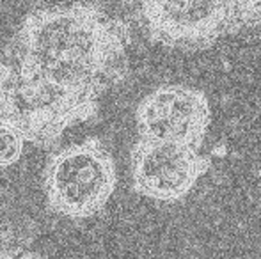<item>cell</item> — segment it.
<instances>
[{"instance_id": "2", "label": "cell", "mask_w": 261, "mask_h": 259, "mask_svg": "<svg viewBox=\"0 0 261 259\" xmlns=\"http://www.w3.org/2000/svg\"><path fill=\"white\" fill-rule=\"evenodd\" d=\"M98 101L48 82L13 57H0V123L25 142L52 148L68 128L91 119Z\"/></svg>"}, {"instance_id": "4", "label": "cell", "mask_w": 261, "mask_h": 259, "mask_svg": "<svg viewBox=\"0 0 261 259\" xmlns=\"http://www.w3.org/2000/svg\"><path fill=\"white\" fill-rule=\"evenodd\" d=\"M141 16L153 41L171 48L201 50L217 39L252 25L247 2L149 0Z\"/></svg>"}, {"instance_id": "7", "label": "cell", "mask_w": 261, "mask_h": 259, "mask_svg": "<svg viewBox=\"0 0 261 259\" xmlns=\"http://www.w3.org/2000/svg\"><path fill=\"white\" fill-rule=\"evenodd\" d=\"M0 259H45L38 252L27 249L20 235H14L13 227L0 225Z\"/></svg>"}, {"instance_id": "5", "label": "cell", "mask_w": 261, "mask_h": 259, "mask_svg": "<svg viewBox=\"0 0 261 259\" xmlns=\"http://www.w3.org/2000/svg\"><path fill=\"white\" fill-rule=\"evenodd\" d=\"M212 110L203 91L196 87L162 85L137 105L135 123L139 138L174 142L199 149L210 128Z\"/></svg>"}, {"instance_id": "6", "label": "cell", "mask_w": 261, "mask_h": 259, "mask_svg": "<svg viewBox=\"0 0 261 259\" xmlns=\"http://www.w3.org/2000/svg\"><path fill=\"white\" fill-rule=\"evenodd\" d=\"M208 169L210 158L192 146L139 138L132 149L135 192L155 200L183 199Z\"/></svg>"}, {"instance_id": "1", "label": "cell", "mask_w": 261, "mask_h": 259, "mask_svg": "<svg viewBox=\"0 0 261 259\" xmlns=\"http://www.w3.org/2000/svg\"><path fill=\"white\" fill-rule=\"evenodd\" d=\"M128 41L121 20L75 4L29 13L4 53L55 85L98 101L126 75Z\"/></svg>"}, {"instance_id": "3", "label": "cell", "mask_w": 261, "mask_h": 259, "mask_svg": "<svg viewBox=\"0 0 261 259\" xmlns=\"http://www.w3.org/2000/svg\"><path fill=\"white\" fill-rule=\"evenodd\" d=\"M116 181L112 155L96 137L52 153L43 172L50 211L73 220L96 215L114 194Z\"/></svg>"}]
</instances>
